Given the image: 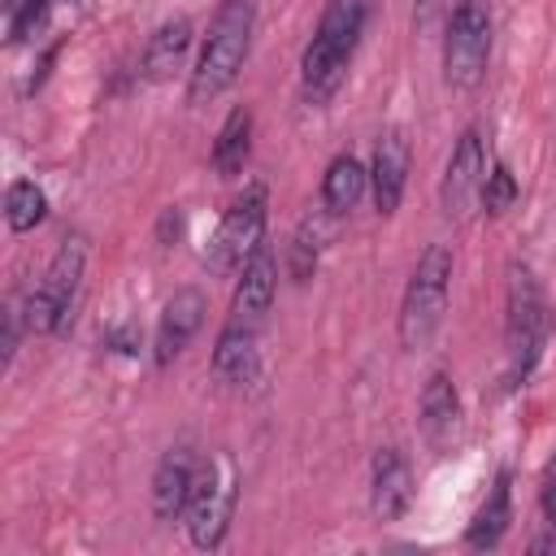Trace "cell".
<instances>
[{"label": "cell", "instance_id": "1", "mask_svg": "<svg viewBox=\"0 0 556 556\" xmlns=\"http://www.w3.org/2000/svg\"><path fill=\"white\" fill-rule=\"evenodd\" d=\"M361 26H365V9L361 0H330L321 9V22L300 56V87H304V100L321 104L339 91L343 74H348V61L356 52V39H361Z\"/></svg>", "mask_w": 556, "mask_h": 556}, {"label": "cell", "instance_id": "2", "mask_svg": "<svg viewBox=\"0 0 556 556\" xmlns=\"http://www.w3.org/2000/svg\"><path fill=\"white\" fill-rule=\"evenodd\" d=\"M252 0H222V9L213 13V26H208V39L200 48V61L191 70V83H187V100L191 104H208L217 100L243 70L248 61V48H252Z\"/></svg>", "mask_w": 556, "mask_h": 556}, {"label": "cell", "instance_id": "3", "mask_svg": "<svg viewBox=\"0 0 556 556\" xmlns=\"http://www.w3.org/2000/svg\"><path fill=\"white\" fill-rule=\"evenodd\" d=\"M543 339H547V304H543L539 278L530 274V265H513L508 269V317H504V352H508L504 382L508 387L526 382V374L534 369L543 352Z\"/></svg>", "mask_w": 556, "mask_h": 556}, {"label": "cell", "instance_id": "4", "mask_svg": "<svg viewBox=\"0 0 556 556\" xmlns=\"http://www.w3.org/2000/svg\"><path fill=\"white\" fill-rule=\"evenodd\" d=\"M447 282H452V252L443 243H430L408 278V291H404V304H400V343L408 352H421L443 313H447Z\"/></svg>", "mask_w": 556, "mask_h": 556}, {"label": "cell", "instance_id": "5", "mask_svg": "<svg viewBox=\"0 0 556 556\" xmlns=\"http://www.w3.org/2000/svg\"><path fill=\"white\" fill-rule=\"evenodd\" d=\"M491 61V9L482 0H460L443 30V78L456 91H473Z\"/></svg>", "mask_w": 556, "mask_h": 556}, {"label": "cell", "instance_id": "6", "mask_svg": "<svg viewBox=\"0 0 556 556\" xmlns=\"http://www.w3.org/2000/svg\"><path fill=\"white\" fill-rule=\"evenodd\" d=\"M235 500H239V478H235L230 456H208L200 465L191 500H187V530H191L195 547H204V552L222 547L230 517H235Z\"/></svg>", "mask_w": 556, "mask_h": 556}, {"label": "cell", "instance_id": "7", "mask_svg": "<svg viewBox=\"0 0 556 556\" xmlns=\"http://www.w3.org/2000/svg\"><path fill=\"white\" fill-rule=\"evenodd\" d=\"M261 235H265V187L261 182H248L235 204L226 208L213 243H208V269L213 274H235L243 269V261L261 248Z\"/></svg>", "mask_w": 556, "mask_h": 556}, {"label": "cell", "instance_id": "8", "mask_svg": "<svg viewBox=\"0 0 556 556\" xmlns=\"http://www.w3.org/2000/svg\"><path fill=\"white\" fill-rule=\"evenodd\" d=\"M482 182H486V148H482V130L469 126L452 156H447V169H443V187H439V200H443V213L447 217H465L473 200H482Z\"/></svg>", "mask_w": 556, "mask_h": 556}, {"label": "cell", "instance_id": "9", "mask_svg": "<svg viewBox=\"0 0 556 556\" xmlns=\"http://www.w3.org/2000/svg\"><path fill=\"white\" fill-rule=\"evenodd\" d=\"M274 291H278V261L261 243L239 269V287H235V300H230V321L261 330V321H265V313L274 304Z\"/></svg>", "mask_w": 556, "mask_h": 556}, {"label": "cell", "instance_id": "10", "mask_svg": "<svg viewBox=\"0 0 556 556\" xmlns=\"http://www.w3.org/2000/svg\"><path fill=\"white\" fill-rule=\"evenodd\" d=\"M369 182H374V204L382 217H391L400 208L404 182H408V135L400 126L378 135L374 148V165H369Z\"/></svg>", "mask_w": 556, "mask_h": 556}, {"label": "cell", "instance_id": "11", "mask_svg": "<svg viewBox=\"0 0 556 556\" xmlns=\"http://www.w3.org/2000/svg\"><path fill=\"white\" fill-rule=\"evenodd\" d=\"M195 456L191 447H169L152 473V513L156 521H178L187 513V500H191V486H195Z\"/></svg>", "mask_w": 556, "mask_h": 556}, {"label": "cell", "instance_id": "12", "mask_svg": "<svg viewBox=\"0 0 556 556\" xmlns=\"http://www.w3.org/2000/svg\"><path fill=\"white\" fill-rule=\"evenodd\" d=\"M413 500V473L400 447H382L374 456V473H369V508L378 521H400L404 508Z\"/></svg>", "mask_w": 556, "mask_h": 556}, {"label": "cell", "instance_id": "13", "mask_svg": "<svg viewBox=\"0 0 556 556\" xmlns=\"http://www.w3.org/2000/svg\"><path fill=\"white\" fill-rule=\"evenodd\" d=\"M204 308H208L204 291H195V287H182V291L169 295V304L161 313V326H156V365H169L195 339V330L204 326Z\"/></svg>", "mask_w": 556, "mask_h": 556}, {"label": "cell", "instance_id": "14", "mask_svg": "<svg viewBox=\"0 0 556 556\" xmlns=\"http://www.w3.org/2000/svg\"><path fill=\"white\" fill-rule=\"evenodd\" d=\"M187 48H191V22L187 17L161 22L148 35V48H143V78L148 83L174 78V70H182V61H187Z\"/></svg>", "mask_w": 556, "mask_h": 556}, {"label": "cell", "instance_id": "15", "mask_svg": "<svg viewBox=\"0 0 556 556\" xmlns=\"http://www.w3.org/2000/svg\"><path fill=\"white\" fill-rule=\"evenodd\" d=\"M456 426H460V395H456L452 378L439 369V374H430L426 387H421V434L443 447Z\"/></svg>", "mask_w": 556, "mask_h": 556}, {"label": "cell", "instance_id": "16", "mask_svg": "<svg viewBox=\"0 0 556 556\" xmlns=\"http://www.w3.org/2000/svg\"><path fill=\"white\" fill-rule=\"evenodd\" d=\"M213 374L222 382H248L256 374V330L226 321L213 343Z\"/></svg>", "mask_w": 556, "mask_h": 556}, {"label": "cell", "instance_id": "17", "mask_svg": "<svg viewBox=\"0 0 556 556\" xmlns=\"http://www.w3.org/2000/svg\"><path fill=\"white\" fill-rule=\"evenodd\" d=\"M248 152H252V109L239 104V109H230V117L222 122V130L213 139V169L222 178H235V174H243Z\"/></svg>", "mask_w": 556, "mask_h": 556}, {"label": "cell", "instance_id": "18", "mask_svg": "<svg viewBox=\"0 0 556 556\" xmlns=\"http://www.w3.org/2000/svg\"><path fill=\"white\" fill-rule=\"evenodd\" d=\"M83 265H87V239L83 235H65L48 274H43V291L65 308L70 317V304H74V291H78V278H83Z\"/></svg>", "mask_w": 556, "mask_h": 556}, {"label": "cell", "instance_id": "19", "mask_svg": "<svg viewBox=\"0 0 556 556\" xmlns=\"http://www.w3.org/2000/svg\"><path fill=\"white\" fill-rule=\"evenodd\" d=\"M365 182H369L365 165H361L352 152H339V156L326 165V178H321V204H326V213H348V208H356V200L365 195Z\"/></svg>", "mask_w": 556, "mask_h": 556}, {"label": "cell", "instance_id": "20", "mask_svg": "<svg viewBox=\"0 0 556 556\" xmlns=\"http://www.w3.org/2000/svg\"><path fill=\"white\" fill-rule=\"evenodd\" d=\"M508 521H513V495H508V473H500L495 486H491V495H486L482 508L473 513V526H469V534H465L469 547H495V543L504 539Z\"/></svg>", "mask_w": 556, "mask_h": 556}, {"label": "cell", "instance_id": "21", "mask_svg": "<svg viewBox=\"0 0 556 556\" xmlns=\"http://www.w3.org/2000/svg\"><path fill=\"white\" fill-rule=\"evenodd\" d=\"M43 213H48V195L35 187V182H13L9 191H4V217H9V230H17V235H26V230H35L39 222H43Z\"/></svg>", "mask_w": 556, "mask_h": 556}, {"label": "cell", "instance_id": "22", "mask_svg": "<svg viewBox=\"0 0 556 556\" xmlns=\"http://www.w3.org/2000/svg\"><path fill=\"white\" fill-rule=\"evenodd\" d=\"M513 200H517V178H513V169H508L504 161H495V165L486 169V182H482V208H486L491 217H500V213L513 208Z\"/></svg>", "mask_w": 556, "mask_h": 556}, {"label": "cell", "instance_id": "23", "mask_svg": "<svg viewBox=\"0 0 556 556\" xmlns=\"http://www.w3.org/2000/svg\"><path fill=\"white\" fill-rule=\"evenodd\" d=\"M48 17V0H4V26H9V39L22 43L30 39Z\"/></svg>", "mask_w": 556, "mask_h": 556}, {"label": "cell", "instance_id": "24", "mask_svg": "<svg viewBox=\"0 0 556 556\" xmlns=\"http://www.w3.org/2000/svg\"><path fill=\"white\" fill-rule=\"evenodd\" d=\"M17 321H22V313L9 304V308H4V343H0V348H4V365H9L13 352H17Z\"/></svg>", "mask_w": 556, "mask_h": 556}, {"label": "cell", "instance_id": "25", "mask_svg": "<svg viewBox=\"0 0 556 556\" xmlns=\"http://www.w3.org/2000/svg\"><path fill=\"white\" fill-rule=\"evenodd\" d=\"M543 521L547 530H556V469L543 478Z\"/></svg>", "mask_w": 556, "mask_h": 556}, {"label": "cell", "instance_id": "26", "mask_svg": "<svg viewBox=\"0 0 556 556\" xmlns=\"http://www.w3.org/2000/svg\"><path fill=\"white\" fill-rule=\"evenodd\" d=\"M439 9H443L439 0H417V4H413V22H417V30H430L434 17H439Z\"/></svg>", "mask_w": 556, "mask_h": 556}]
</instances>
